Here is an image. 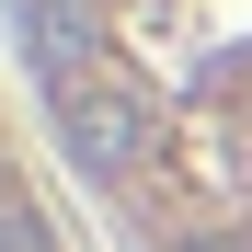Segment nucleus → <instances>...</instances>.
Masks as SVG:
<instances>
[{
	"label": "nucleus",
	"mask_w": 252,
	"mask_h": 252,
	"mask_svg": "<svg viewBox=\"0 0 252 252\" xmlns=\"http://www.w3.org/2000/svg\"><path fill=\"white\" fill-rule=\"evenodd\" d=\"M23 46H34V69H46V92H80V58H92V12L80 0H23Z\"/></svg>",
	"instance_id": "nucleus-2"
},
{
	"label": "nucleus",
	"mask_w": 252,
	"mask_h": 252,
	"mask_svg": "<svg viewBox=\"0 0 252 252\" xmlns=\"http://www.w3.org/2000/svg\"><path fill=\"white\" fill-rule=\"evenodd\" d=\"M0 252H58V241H46V218H34V195H23L12 172H0Z\"/></svg>",
	"instance_id": "nucleus-3"
},
{
	"label": "nucleus",
	"mask_w": 252,
	"mask_h": 252,
	"mask_svg": "<svg viewBox=\"0 0 252 252\" xmlns=\"http://www.w3.org/2000/svg\"><path fill=\"white\" fill-rule=\"evenodd\" d=\"M195 252H252V241H195Z\"/></svg>",
	"instance_id": "nucleus-4"
},
{
	"label": "nucleus",
	"mask_w": 252,
	"mask_h": 252,
	"mask_svg": "<svg viewBox=\"0 0 252 252\" xmlns=\"http://www.w3.org/2000/svg\"><path fill=\"white\" fill-rule=\"evenodd\" d=\"M58 138L80 172H138V149H149V115L115 92V80H80V92H58Z\"/></svg>",
	"instance_id": "nucleus-1"
}]
</instances>
